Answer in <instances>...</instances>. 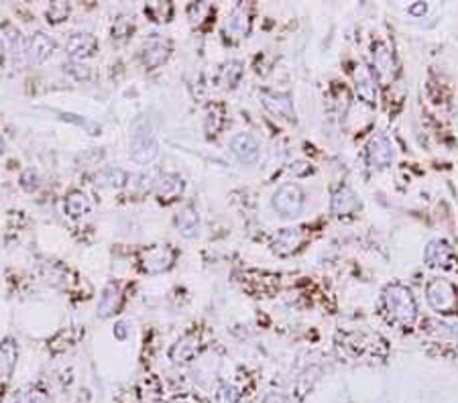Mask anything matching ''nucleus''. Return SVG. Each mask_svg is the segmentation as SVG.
<instances>
[{"label":"nucleus","instance_id":"31","mask_svg":"<svg viewBox=\"0 0 458 403\" xmlns=\"http://www.w3.org/2000/svg\"><path fill=\"white\" fill-rule=\"evenodd\" d=\"M220 399L222 403H236L238 399V393H236V389L234 387H222V391H220Z\"/></svg>","mask_w":458,"mask_h":403},{"label":"nucleus","instance_id":"22","mask_svg":"<svg viewBox=\"0 0 458 403\" xmlns=\"http://www.w3.org/2000/svg\"><path fill=\"white\" fill-rule=\"evenodd\" d=\"M426 261L430 263V265H448V261H450V257H452V249L446 245V243H442V240H434V243H430L428 245V249H426Z\"/></svg>","mask_w":458,"mask_h":403},{"label":"nucleus","instance_id":"27","mask_svg":"<svg viewBox=\"0 0 458 403\" xmlns=\"http://www.w3.org/2000/svg\"><path fill=\"white\" fill-rule=\"evenodd\" d=\"M67 15H69V4H65V2H53L47 8V21L49 22L65 21Z\"/></svg>","mask_w":458,"mask_h":403},{"label":"nucleus","instance_id":"29","mask_svg":"<svg viewBox=\"0 0 458 403\" xmlns=\"http://www.w3.org/2000/svg\"><path fill=\"white\" fill-rule=\"evenodd\" d=\"M21 186L27 191H33V190H35V188L39 186V177H37V173H35V171H33V170L22 171Z\"/></svg>","mask_w":458,"mask_h":403},{"label":"nucleus","instance_id":"24","mask_svg":"<svg viewBox=\"0 0 458 403\" xmlns=\"http://www.w3.org/2000/svg\"><path fill=\"white\" fill-rule=\"evenodd\" d=\"M15 403H47V393L39 387H25L15 397Z\"/></svg>","mask_w":458,"mask_h":403},{"label":"nucleus","instance_id":"21","mask_svg":"<svg viewBox=\"0 0 458 403\" xmlns=\"http://www.w3.org/2000/svg\"><path fill=\"white\" fill-rule=\"evenodd\" d=\"M356 206H358V202H356L354 193L346 188L338 190L332 196V212L336 216H346V214L354 212Z\"/></svg>","mask_w":458,"mask_h":403},{"label":"nucleus","instance_id":"5","mask_svg":"<svg viewBox=\"0 0 458 403\" xmlns=\"http://www.w3.org/2000/svg\"><path fill=\"white\" fill-rule=\"evenodd\" d=\"M175 255L177 253L169 245H157V247L147 249L141 257V263H143V269L147 273H161L173 265Z\"/></svg>","mask_w":458,"mask_h":403},{"label":"nucleus","instance_id":"9","mask_svg":"<svg viewBox=\"0 0 458 403\" xmlns=\"http://www.w3.org/2000/svg\"><path fill=\"white\" fill-rule=\"evenodd\" d=\"M230 149H232V153L243 161V163H247V165H252V163H257V159H259V143H257V139L249 135V132H238V135H234L232 139H230Z\"/></svg>","mask_w":458,"mask_h":403},{"label":"nucleus","instance_id":"19","mask_svg":"<svg viewBox=\"0 0 458 403\" xmlns=\"http://www.w3.org/2000/svg\"><path fill=\"white\" fill-rule=\"evenodd\" d=\"M90 208H92V202H90V198L80 190H74L67 193V198H65V212L69 214L72 218H82L83 214L90 212Z\"/></svg>","mask_w":458,"mask_h":403},{"label":"nucleus","instance_id":"20","mask_svg":"<svg viewBox=\"0 0 458 403\" xmlns=\"http://www.w3.org/2000/svg\"><path fill=\"white\" fill-rule=\"evenodd\" d=\"M175 226H177V231L182 233V236H186V238H191V236H196L198 234V228H200V218H198V212L194 210V208H184L182 212L177 214V218H175Z\"/></svg>","mask_w":458,"mask_h":403},{"label":"nucleus","instance_id":"26","mask_svg":"<svg viewBox=\"0 0 458 403\" xmlns=\"http://www.w3.org/2000/svg\"><path fill=\"white\" fill-rule=\"evenodd\" d=\"M98 179H100V184H102V186L121 188V186H125L126 175H125V171H121V170H108V171H105V173H100V175H98Z\"/></svg>","mask_w":458,"mask_h":403},{"label":"nucleus","instance_id":"7","mask_svg":"<svg viewBox=\"0 0 458 403\" xmlns=\"http://www.w3.org/2000/svg\"><path fill=\"white\" fill-rule=\"evenodd\" d=\"M17 361H19V344L13 339L2 340L0 342V397L15 373Z\"/></svg>","mask_w":458,"mask_h":403},{"label":"nucleus","instance_id":"34","mask_svg":"<svg viewBox=\"0 0 458 403\" xmlns=\"http://www.w3.org/2000/svg\"><path fill=\"white\" fill-rule=\"evenodd\" d=\"M2 57H4V43L0 39V62H2Z\"/></svg>","mask_w":458,"mask_h":403},{"label":"nucleus","instance_id":"16","mask_svg":"<svg viewBox=\"0 0 458 403\" xmlns=\"http://www.w3.org/2000/svg\"><path fill=\"white\" fill-rule=\"evenodd\" d=\"M375 71L381 82H389L393 80L397 74V65L391 51H387L385 47H379L375 51Z\"/></svg>","mask_w":458,"mask_h":403},{"label":"nucleus","instance_id":"8","mask_svg":"<svg viewBox=\"0 0 458 403\" xmlns=\"http://www.w3.org/2000/svg\"><path fill=\"white\" fill-rule=\"evenodd\" d=\"M96 47H98V41H96V37L90 35V33H72L67 43H65L67 55H69L72 60H76V62H82L86 57L94 55Z\"/></svg>","mask_w":458,"mask_h":403},{"label":"nucleus","instance_id":"12","mask_svg":"<svg viewBox=\"0 0 458 403\" xmlns=\"http://www.w3.org/2000/svg\"><path fill=\"white\" fill-rule=\"evenodd\" d=\"M198 346H200V339H198V334H194V332H189L186 336H182V339L177 340L173 346H171V353H169V357H171V361L175 362H188L196 353H198Z\"/></svg>","mask_w":458,"mask_h":403},{"label":"nucleus","instance_id":"30","mask_svg":"<svg viewBox=\"0 0 458 403\" xmlns=\"http://www.w3.org/2000/svg\"><path fill=\"white\" fill-rule=\"evenodd\" d=\"M67 71H69L76 80H88V78H90V69L82 64H69L67 65Z\"/></svg>","mask_w":458,"mask_h":403},{"label":"nucleus","instance_id":"28","mask_svg":"<svg viewBox=\"0 0 458 403\" xmlns=\"http://www.w3.org/2000/svg\"><path fill=\"white\" fill-rule=\"evenodd\" d=\"M157 11V15H153L155 17V21H169V17H171V4L169 2H166V4H153V6H149L147 8V13H155Z\"/></svg>","mask_w":458,"mask_h":403},{"label":"nucleus","instance_id":"6","mask_svg":"<svg viewBox=\"0 0 458 403\" xmlns=\"http://www.w3.org/2000/svg\"><path fill=\"white\" fill-rule=\"evenodd\" d=\"M58 43L53 37H49L47 33L43 31H37L35 35H31L27 39V45H25V55H27V62L29 64H43L53 51H55Z\"/></svg>","mask_w":458,"mask_h":403},{"label":"nucleus","instance_id":"10","mask_svg":"<svg viewBox=\"0 0 458 403\" xmlns=\"http://www.w3.org/2000/svg\"><path fill=\"white\" fill-rule=\"evenodd\" d=\"M367 157H369V163L373 168H387L393 161V147H391L389 139L385 135H375L369 141Z\"/></svg>","mask_w":458,"mask_h":403},{"label":"nucleus","instance_id":"1","mask_svg":"<svg viewBox=\"0 0 458 403\" xmlns=\"http://www.w3.org/2000/svg\"><path fill=\"white\" fill-rule=\"evenodd\" d=\"M159 155V141L153 132V128L147 125L145 121H137L133 125V132H130V157L147 165L151 161H155Z\"/></svg>","mask_w":458,"mask_h":403},{"label":"nucleus","instance_id":"17","mask_svg":"<svg viewBox=\"0 0 458 403\" xmlns=\"http://www.w3.org/2000/svg\"><path fill=\"white\" fill-rule=\"evenodd\" d=\"M263 104L265 108L283 118H293L292 98L288 94H263Z\"/></svg>","mask_w":458,"mask_h":403},{"label":"nucleus","instance_id":"14","mask_svg":"<svg viewBox=\"0 0 458 403\" xmlns=\"http://www.w3.org/2000/svg\"><path fill=\"white\" fill-rule=\"evenodd\" d=\"M354 80H356V94H358L365 102L373 104L377 100V90L371 71H369L365 65H358V67L354 69Z\"/></svg>","mask_w":458,"mask_h":403},{"label":"nucleus","instance_id":"35","mask_svg":"<svg viewBox=\"0 0 458 403\" xmlns=\"http://www.w3.org/2000/svg\"><path fill=\"white\" fill-rule=\"evenodd\" d=\"M0 153H4V139L0 137Z\"/></svg>","mask_w":458,"mask_h":403},{"label":"nucleus","instance_id":"15","mask_svg":"<svg viewBox=\"0 0 458 403\" xmlns=\"http://www.w3.org/2000/svg\"><path fill=\"white\" fill-rule=\"evenodd\" d=\"M184 190V182L180 175L175 173H163L157 182H155V191L161 200H173L177 198Z\"/></svg>","mask_w":458,"mask_h":403},{"label":"nucleus","instance_id":"2","mask_svg":"<svg viewBox=\"0 0 458 403\" xmlns=\"http://www.w3.org/2000/svg\"><path fill=\"white\" fill-rule=\"evenodd\" d=\"M385 306L391 314V318L401 324H412L417 316L416 299L412 292L403 285H389L385 289Z\"/></svg>","mask_w":458,"mask_h":403},{"label":"nucleus","instance_id":"25","mask_svg":"<svg viewBox=\"0 0 458 403\" xmlns=\"http://www.w3.org/2000/svg\"><path fill=\"white\" fill-rule=\"evenodd\" d=\"M241 64L238 62H229V64H224V67L220 69V82L224 86H234L236 84V80L241 78Z\"/></svg>","mask_w":458,"mask_h":403},{"label":"nucleus","instance_id":"23","mask_svg":"<svg viewBox=\"0 0 458 403\" xmlns=\"http://www.w3.org/2000/svg\"><path fill=\"white\" fill-rule=\"evenodd\" d=\"M227 29H230L236 37L245 35L249 31V15L245 13V8H234V13L230 15Z\"/></svg>","mask_w":458,"mask_h":403},{"label":"nucleus","instance_id":"33","mask_svg":"<svg viewBox=\"0 0 458 403\" xmlns=\"http://www.w3.org/2000/svg\"><path fill=\"white\" fill-rule=\"evenodd\" d=\"M116 336H119V339H125L126 336L125 324H123V322H121V324H116Z\"/></svg>","mask_w":458,"mask_h":403},{"label":"nucleus","instance_id":"32","mask_svg":"<svg viewBox=\"0 0 458 403\" xmlns=\"http://www.w3.org/2000/svg\"><path fill=\"white\" fill-rule=\"evenodd\" d=\"M410 13H412V15H422V13H426V4H416V6H412Z\"/></svg>","mask_w":458,"mask_h":403},{"label":"nucleus","instance_id":"11","mask_svg":"<svg viewBox=\"0 0 458 403\" xmlns=\"http://www.w3.org/2000/svg\"><path fill=\"white\" fill-rule=\"evenodd\" d=\"M169 51H171V47H169V43L163 41V39H151V41L145 43V47H143V64L147 67H159V65L166 62L167 57H169Z\"/></svg>","mask_w":458,"mask_h":403},{"label":"nucleus","instance_id":"4","mask_svg":"<svg viewBox=\"0 0 458 403\" xmlns=\"http://www.w3.org/2000/svg\"><path fill=\"white\" fill-rule=\"evenodd\" d=\"M302 206H304V193L293 184L281 186L273 196V208L285 218L297 216L302 212Z\"/></svg>","mask_w":458,"mask_h":403},{"label":"nucleus","instance_id":"13","mask_svg":"<svg viewBox=\"0 0 458 403\" xmlns=\"http://www.w3.org/2000/svg\"><path fill=\"white\" fill-rule=\"evenodd\" d=\"M121 308V287L116 283H108L98 301V316L100 318H110L116 314Z\"/></svg>","mask_w":458,"mask_h":403},{"label":"nucleus","instance_id":"3","mask_svg":"<svg viewBox=\"0 0 458 403\" xmlns=\"http://www.w3.org/2000/svg\"><path fill=\"white\" fill-rule=\"evenodd\" d=\"M426 296L430 306L440 314H452L458 308V292L446 279H434L428 283Z\"/></svg>","mask_w":458,"mask_h":403},{"label":"nucleus","instance_id":"18","mask_svg":"<svg viewBox=\"0 0 458 403\" xmlns=\"http://www.w3.org/2000/svg\"><path fill=\"white\" fill-rule=\"evenodd\" d=\"M299 245H302V231L299 228H285L275 236L273 249L281 255H288V253L295 251Z\"/></svg>","mask_w":458,"mask_h":403}]
</instances>
